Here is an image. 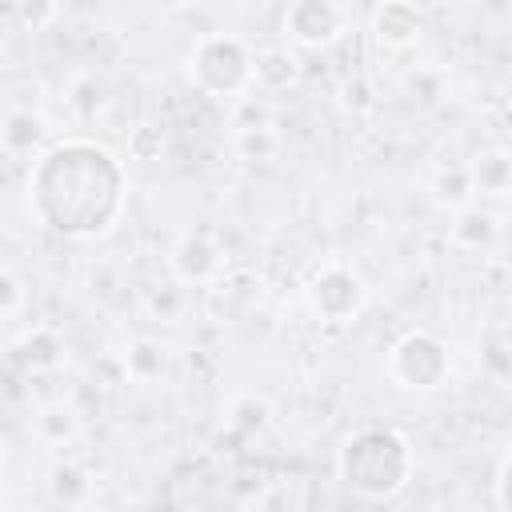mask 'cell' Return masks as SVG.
Listing matches in <instances>:
<instances>
[{
	"label": "cell",
	"instance_id": "11",
	"mask_svg": "<svg viewBox=\"0 0 512 512\" xmlns=\"http://www.w3.org/2000/svg\"><path fill=\"white\" fill-rule=\"evenodd\" d=\"M124 368H128V376L132 380H152L160 368H164V348L156 344V340H136L128 352H124Z\"/></svg>",
	"mask_w": 512,
	"mask_h": 512
},
{
	"label": "cell",
	"instance_id": "2",
	"mask_svg": "<svg viewBox=\"0 0 512 512\" xmlns=\"http://www.w3.org/2000/svg\"><path fill=\"white\" fill-rule=\"evenodd\" d=\"M188 76L204 96L232 100L256 84V52L232 32H204L188 52Z\"/></svg>",
	"mask_w": 512,
	"mask_h": 512
},
{
	"label": "cell",
	"instance_id": "4",
	"mask_svg": "<svg viewBox=\"0 0 512 512\" xmlns=\"http://www.w3.org/2000/svg\"><path fill=\"white\" fill-rule=\"evenodd\" d=\"M304 300H308V308H312L316 320H324V324H348V320H356L364 312L368 284L348 264H328V268H320L308 280Z\"/></svg>",
	"mask_w": 512,
	"mask_h": 512
},
{
	"label": "cell",
	"instance_id": "5",
	"mask_svg": "<svg viewBox=\"0 0 512 512\" xmlns=\"http://www.w3.org/2000/svg\"><path fill=\"white\" fill-rule=\"evenodd\" d=\"M352 12L344 4H328V0H300L284 12V36L296 40L300 48H328L344 36Z\"/></svg>",
	"mask_w": 512,
	"mask_h": 512
},
{
	"label": "cell",
	"instance_id": "6",
	"mask_svg": "<svg viewBox=\"0 0 512 512\" xmlns=\"http://www.w3.org/2000/svg\"><path fill=\"white\" fill-rule=\"evenodd\" d=\"M420 12L412 4H384L372 12V32L384 48H412L420 40Z\"/></svg>",
	"mask_w": 512,
	"mask_h": 512
},
{
	"label": "cell",
	"instance_id": "3",
	"mask_svg": "<svg viewBox=\"0 0 512 512\" xmlns=\"http://www.w3.org/2000/svg\"><path fill=\"white\" fill-rule=\"evenodd\" d=\"M388 372H392V380L400 388L428 392V388H440L444 384V376L452 372V360H448V348H444L440 336H432L424 328H412V332H404L392 344Z\"/></svg>",
	"mask_w": 512,
	"mask_h": 512
},
{
	"label": "cell",
	"instance_id": "8",
	"mask_svg": "<svg viewBox=\"0 0 512 512\" xmlns=\"http://www.w3.org/2000/svg\"><path fill=\"white\" fill-rule=\"evenodd\" d=\"M296 76H300L296 52H288V48H264V52H256V84L264 92H284L288 84H296Z\"/></svg>",
	"mask_w": 512,
	"mask_h": 512
},
{
	"label": "cell",
	"instance_id": "7",
	"mask_svg": "<svg viewBox=\"0 0 512 512\" xmlns=\"http://www.w3.org/2000/svg\"><path fill=\"white\" fill-rule=\"evenodd\" d=\"M468 176H472V192H484V196L512 192V152H500V148L480 152L468 164Z\"/></svg>",
	"mask_w": 512,
	"mask_h": 512
},
{
	"label": "cell",
	"instance_id": "10",
	"mask_svg": "<svg viewBox=\"0 0 512 512\" xmlns=\"http://www.w3.org/2000/svg\"><path fill=\"white\" fill-rule=\"evenodd\" d=\"M172 264H176V272H180L184 280H208V276L220 272V256H216V248H208L204 240H184Z\"/></svg>",
	"mask_w": 512,
	"mask_h": 512
},
{
	"label": "cell",
	"instance_id": "9",
	"mask_svg": "<svg viewBox=\"0 0 512 512\" xmlns=\"http://www.w3.org/2000/svg\"><path fill=\"white\" fill-rule=\"evenodd\" d=\"M452 240L460 248H484V244H492L496 240L492 212H484V208H460L456 212V224H452Z\"/></svg>",
	"mask_w": 512,
	"mask_h": 512
},
{
	"label": "cell",
	"instance_id": "1",
	"mask_svg": "<svg viewBox=\"0 0 512 512\" xmlns=\"http://www.w3.org/2000/svg\"><path fill=\"white\" fill-rule=\"evenodd\" d=\"M340 476L364 500L396 496L412 476L408 440L400 432H392V428H360L340 448Z\"/></svg>",
	"mask_w": 512,
	"mask_h": 512
}]
</instances>
